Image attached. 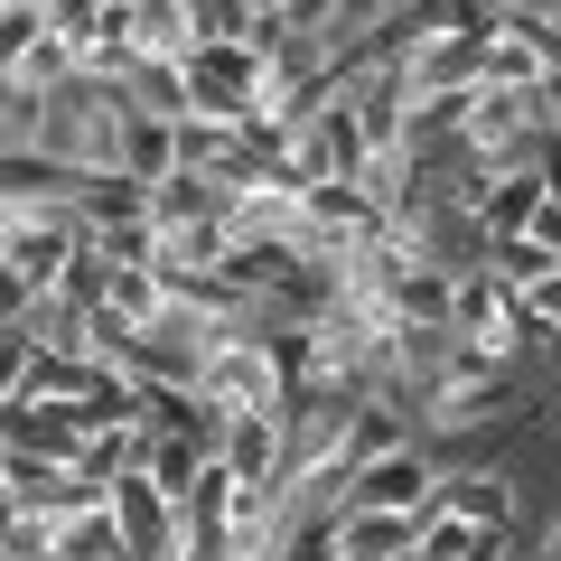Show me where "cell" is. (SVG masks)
<instances>
[{
  "mask_svg": "<svg viewBox=\"0 0 561 561\" xmlns=\"http://www.w3.org/2000/svg\"><path fill=\"white\" fill-rule=\"evenodd\" d=\"M103 515H113V534H122V552H131V561H179V505L140 478V468L103 486Z\"/></svg>",
  "mask_w": 561,
  "mask_h": 561,
  "instance_id": "obj_5",
  "label": "cell"
},
{
  "mask_svg": "<svg viewBox=\"0 0 561 561\" xmlns=\"http://www.w3.org/2000/svg\"><path fill=\"white\" fill-rule=\"evenodd\" d=\"M0 262H10V225H0Z\"/></svg>",
  "mask_w": 561,
  "mask_h": 561,
  "instance_id": "obj_13",
  "label": "cell"
},
{
  "mask_svg": "<svg viewBox=\"0 0 561 561\" xmlns=\"http://www.w3.org/2000/svg\"><path fill=\"white\" fill-rule=\"evenodd\" d=\"M542 206H552L542 169H515V179H486V187H478V243H486V253H496V243H524Z\"/></svg>",
  "mask_w": 561,
  "mask_h": 561,
  "instance_id": "obj_6",
  "label": "cell"
},
{
  "mask_svg": "<svg viewBox=\"0 0 561 561\" xmlns=\"http://www.w3.org/2000/svg\"><path fill=\"white\" fill-rule=\"evenodd\" d=\"M524 328H534V346H542V356H552V346H561V272L524 290Z\"/></svg>",
  "mask_w": 561,
  "mask_h": 561,
  "instance_id": "obj_11",
  "label": "cell"
},
{
  "mask_svg": "<svg viewBox=\"0 0 561 561\" xmlns=\"http://www.w3.org/2000/svg\"><path fill=\"white\" fill-rule=\"evenodd\" d=\"M431 515L468 524V534H534V505L496 459H449L440 486H431Z\"/></svg>",
  "mask_w": 561,
  "mask_h": 561,
  "instance_id": "obj_2",
  "label": "cell"
},
{
  "mask_svg": "<svg viewBox=\"0 0 561 561\" xmlns=\"http://www.w3.org/2000/svg\"><path fill=\"white\" fill-rule=\"evenodd\" d=\"M57 561H131V552H122L113 515L94 505V515H66V524H57Z\"/></svg>",
  "mask_w": 561,
  "mask_h": 561,
  "instance_id": "obj_9",
  "label": "cell"
},
{
  "mask_svg": "<svg viewBox=\"0 0 561 561\" xmlns=\"http://www.w3.org/2000/svg\"><path fill=\"white\" fill-rule=\"evenodd\" d=\"M225 468H234V486H272L280 478V421H225Z\"/></svg>",
  "mask_w": 561,
  "mask_h": 561,
  "instance_id": "obj_8",
  "label": "cell"
},
{
  "mask_svg": "<svg viewBox=\"0 0 561 561\" xmlns=\"http://www.w3.org/2000/svg\"><path fill=\"white\" fill-rule=\"evenodd\" d=\"M440 468H449L440 449L412 440V449H393V459L356 468V486H346L337 515H431V486H440Z\"/></svg>",
  "mask_w": 561,
  "mask_h": 561,
  "instance_id": "obj_3",
  "label": "cell"
},
{
  "mask_svg": "<svg viewBox=\"0 0 561 561\" xmlns=\"http://www.w3.org/2000/svg\"><path fill=\"white\" fill-rule=\"evenodd\" d=\"M197 402L216 421H280L290 412V383H280V365H272L262 337H225L206 356V375H197Z\"/></svg>",
  "mask_w": 561,
  "mask_h": 561,
  "instance_id": "obj_1",
  "label": "cell"
},
{
  "mask_svg": "<svg viewBox=\"0 0 561 561\" xmlns=\"http://www.w3.org/2000/svg\"><path fill=\"white\" fill-rule=\"evenodd\" d=\"M150 225H160V234H187V225H225V197H216V179H160L150 187Z\"/></svg>",
  "mask_w": 561,
  "mask_h": 561,
  "instance_id": "obj_7",
  "label": "cell"
},
{
  "mask_svg": "<svg viewBox=\"0 0 561 561\" xmlns=\"http://www.w3.org/2000/svg\"><path fill=\"white\" fill-rule=\"evenodd\" d=\"M421 561H468L478 552V534H468V524H449V515H421V542H412Z\"/></svg>",
  "mask_w": 561,
  "mask_h": 561,
  "instance_id": "obj_12",
  "label": "cell"
},
{
  "mask_svg": "<svg viewBox=\"0 0 561 561\" xmlns=\"http://www.w3.org/2000/svg\"><path fill=\"white\" fill-rule=\"evenodd\" d=\"M225 150H234V131H225V122H197V113L179 122V169H187V179H206Z\"/></svg>",
  "mask_w": 561,
  "mask_h": 561,
  "instance_id": "obj_10",
  "label": "cell"
},
{
  "mask_svg": "<svg viewBox=\"0 0 561 561\" xmlns=\"http://www.w3.org/2000/svg\"><path fill=\"white\" fill-rule=\"evenodd\" d=\"M253 76H262V57L243 38H206L197 57H187V113L243 131V113H253Z\"/></svg>",
  "mask_w": 561,
  "mask_h": 561,
  "instance_id": "obj_4",
  "label": "cell"
}]
</instances>
